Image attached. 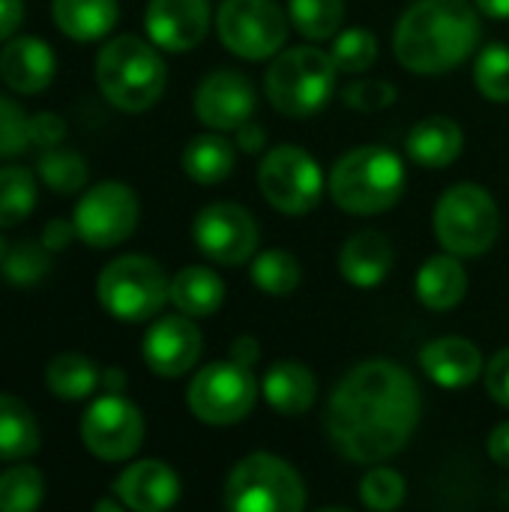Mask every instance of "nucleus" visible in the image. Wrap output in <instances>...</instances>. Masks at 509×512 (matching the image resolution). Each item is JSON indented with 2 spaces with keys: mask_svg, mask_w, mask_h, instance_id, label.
<instances>
[{
  "mask_svg": "<svg viewBox=\"0 0 509 512\" xmlns=\"http://www.w3.org/2000/svg\"><path fill=\"white\" fill-rule=\"evenodd\" d=\"M423 399L414 375L393 360H366L342 375L327 402V435L351 459H393L417 432Z\"/></svg>",
  "mask_w": 509,
  "mask_h": 512,
  "instance_id": "obj_1",
  "label": "nucleus"
},
{
  "mask_svg": "<svg viewBox=\"0 0 509 512\" xmlns=\"http://www.w3.org/2000/svg\"><path fill=\"white\" fill-rule=\"evenodd\" d=\"M480 9L471 0H414L393 33L399 63L417 75L462 66L480 48Z\"/></svg>",
  "mask_w": 509,
  "mask_h": 512,
  "instance_id": "obj_2",
  "label": "nucleus"
},
{
  "mask_svg": "<svg viewBox=\"0 0 509 512\" xmlns=\"http://www.w3.org/2000/svg\"><path fill=\"white\" fill-rule=\"evenodd\" d=\"M330 198L351 216H378L405 192V165L387 147L348 150L327 177Z\"/></svg>",
  "mask_w": 509,
  "mask_h": 512,
  "instance_id": "obj_3",
  "label": "nucleus"
},
{
  "mask_svg": "<svg viewBox=\"0 0 509 512\" xmlns=\"http://www.w3.org/2000/svg\"><path fill=\"white\" fill-rule=\"evenodd\" d=\"M165 60L138 36L111 39L96 57V81L102 96L129 114L147 111L165 93Z\"/></svg>",
  "mask_w": 509,
  "mask_h": 512,
  "instance_id": "obj_4",
  "label": "nucleus"
},
{
  "mask_svg": "<svg viewBox=\"0 0 509 512\" xmlns=\"http://www.w3.org/2000/svg\"><path fill=\"white\" fill-rule=\"evenodd\" d=\"M336 63L315 45L285 48L273 57L264 75V93L270 105L285 117L318 114L336 90Z\"/></svg>",
  "mask_w": 509,
  "mask_h": 512,
  "instance_id": "obj_5",
  "label": "nucleus"
},
{
  "mask_svg": "<svg viewBox=\"0 0 509 512\" xmlns=\"http://www.w3.org/2000/svg\"><path fill=\"white\" fill-rule=\"evenodd\" d=\"M225 507L234 512H300L306 507V486L285 459L252 453L228 474Z\"/></svg>",
  "mask_w": 509,
  "mask_h": 512,
  "instance_id": "obj_6",
  "label": "nucleus"
},
{
  "mask_svg": "<svg viewBox=\"0 0 509 512\" xmlns=\"http://www.w3.org/2000/svg\"><path fill=\"white\" fill-rule=\"evenodd\" d=\"M432 222L438 243L459 258H477L489 252L501 231V213L495 198L474 183H459L447 189L435 207Z\"/></svg>",
  "mask_w": 509,
  "mask_h": 512,
  "instance_id": "obj_7",
  "label": "nucleus"
},
{
  "mask_svg": "<svg viewBox=\"0 0 509 512\" xmlns=\"http://www.w3.org/2000/svg\"><path fill=\"white\" fill-rule=\"evenodd\" d=\"M96 294L111 318L138 324L153 318L171 300V282L156 261L144 255H123L102 270Z\"/></svg>",
  "mask_w": 509,
  "mask_h": 512,
  "instance_id": "obj_8",
  "label": "nucleus"
},
{
  "mask_svg": "<svg viewBox=\"0 0 509 512\" xmlns=\"http://www.w3.org/2000/svg\"><path fill=\"white\" fill-rule=\"evenodd\" d=\"M258 189L285 216H303L318 207L324 192L321 165L297 144H279L258 162Z\"/></svg>",
  "mask_w": 509,
  "mask_h": 512,
  "instance_id": "obj_9",
  "label": "nucleus"
},
{
  "mask_svg": "<svg viewBox=\"0 0 509 512\" xmlns=\"http://www.w3.org/2000/svg\"><path fill=\"white\" fill-rule=\"evenodd\" d=\"M222 45L243 60H267L285 48L288 12L276 0H225L216 12Z\"/></svg>",
  "mask_w": 509,
  "mask_h": 512,
  "instance_id": "obj_10",
  "label": "nucleus"
},
{
  "mask_svg": "<svg viewBox=\"0 0 509 512\" xmlns=\"http://www.w3.org/2000/svg\"><path fill=\"white\" fill-rule=\"evenodd\" d=\"M255 399L258 381L252 369L234 360L204 366L186 390L189 411L207 426H234L246 420L255 408Z\"/></svg>",
  "mask_w": 509,
  "mask_h": 512,
  "instance_id": "obj_11",
  "label": "nucleus"
},
{
  "mask_svg": "<svg viewBox=\"0 0 509 512\" xmlns=\"http://www.w3.org/2000/svg\"><path fill=\"white\" fill-rule=\"evenodd\" d=\"M138 216H141L138 195L129 186L108 180L87 189V195L75 207L72 225L78 231V240H84L87 246L111 249L132 237Z\"/></svg>",
  "mask_w": 509,
  "mask_h": 512,
  "instance_id": "obj_12",
  "label": "nucleus"
},
{
  "mask_svg": "<svg viewBox=\"0 0 509 512\" xmlns=\"http://www.w3.org/2000/svg\"><path fill=\"white\" fill-rule=\"evenodd\" d=\"M258 222L255 216L234 204V201H216L207 204L195 222H192V240L210 261L222 267H237L249 261L258 249Z\"/></svg>",
  "mask_w": 509,
  "mask_h": 512,
  "instance_id": "obj_13",
  "label": "nucleus"
},
{
  "mask_svg": "<svg viewBox=\"0 0 509 512\" xmlns=\"http://www.w3.org/2000/svg\"><path fill=\"white\" fill-rule=\"evenodd\" d=\"M81 441L96 459L123 462L135 456L144 441V417L129 399L108 393L87 408L81 420Z\"/></svg>",
  "mask_w": 509,
  "mask_h": 512,
  "instance_id": "obj_14",
  "label": "nucleus"
},
{
  "mask_svg": "<svg viewBox=\"0 0 509 512\" xmlns=\"http://www.w3.org/2000/svg\"><path fill=\"white\" fill-rule=\"evenodd\" d=\"M195 114L207 129L237 132L255 114V90L249 78L234 69L210 72L195 90Z\"/></svg>",
  "mask_w": 509,
  "mask_h": 512,
  "instance_id": "obj_15",
  "label": "nucleus"
},
{
  "mask_svg": "<svg viewBox=\"0 0 509 512\" xmlns=\"http://www.w3.org/2000/svg\"><path fill=\"white\" fill-rule=\"evenodd\" d=\"M201 357V330L189 315L159 318L144 336V363L159 378H180L195 369Z\"/></svg>",
  "mask_w": 509,
  "mask_h": 512,
  "instance_id": "obj_16",
  "label": "nucleus"
},
{
  "mask_svg": "<svg viewBox=\"0 0 509 512\" xmlns=\"http://www.w3.org/2000/svg\"><path fill=\"white\" fill-rule=\"evenodd\" d=\"M144 27L153 45L165 51L195 48L210 27L207 0H150L144 12Z\"/></svg>",
  "mask_w": 509,
  "mask_h": 512,
  "instance_id": "obj_17",
  "label": "nucleus"
},
{
  "mask_svg": "<svg viewBox=\"0 0 509 512\" xmlns=\"http://www.w3.org/2000/svg\"><path fill=\"white\" fill-rule=\"evenodd\" d=\"M114 492H117L120 504L129 507V510L162 512L177 504V498H180V480H177V474L165 462L144 459V462L129 465L117 477Z\"/></svg>",
  "mask_w": 509,
  "mask_h": 512,
  "instance_id": "obj_18",
  "label": "nucleus"
},
{
  "mask_svg": "<svg viewBox=\"0 0 509 512\" xmlns=\"http://www.w3.org/2000/svg\"><path fill=\"white\" fill-rule=\"evenodd\" d=\"M420 366L435 384H441L447 390L471 387L486 372L480 348L462 336H444V339L429 342L420 351Z\"/></svg>",
  "mask_w": 509,
  "mask_h": 512,
  "instance_id": "obj_19",
  "label": "nucleus"
},
{
  "mask_svg": "<svg viewBox=\"0 0 509 512\" xmlns=\"http://www.w3.org/2000/svg\"><path fill=\"white\" fill-rule=\"evenodd\" d=\"M57 72L54 51L33 36H15L0 51V78L15 93H39L51 84Z\"/></svg>",
  "mask_w": 509,
  "mask_h": 512,
  "instance_id": "obj_20",
  "label": "nucleus"
},
{
  "mask_svg": "<svg viewBox=\"0 0 509 512\" xmlns=\"http://www.w3.org/2000/svg\"><path fill=\"white\" fill-rule=\"evenodd\" d=\"M261 396L282 417H300L315 405L318 381L309 366L297 360H279L267 369L261 381Z\"/></svg>",
  "mask_w": 509,
  "mask_h": 512,
  "instance_id": "obj_21",
  "label": "nucleus"
},
{
  "mask_svg": "<svg viewBox=\"0 0 509 512\" xmlns=\"http://www.w3.org/2000/svg\"><path fill=\"white\" fill-rule=\"evenodd\" d=\"M393 270V246L378 231L354 234L339 252V273L357 288H375Z\"/></svg>",
  "mask_w": 509,
  "mask_h": 512,
  "instance_id": "obj_22",
  "label": "nucleus"
},
{
  "mask_svg": "<svg viewBox=\"0 0 509 512\" xmlns=\"http://www.w3.org/2000/svg\"><path fill=\"white\" fill-rule=\"evenodd\" d=\"M462 147H465L462 126L456 120L444 117V114L420 120L408 132V141H405L408 156L423 168H447V165H453L462 156Z\"/></svg>",
  "mask_w": 509,
  "mask_h": 512,
  "instance_id": "obj_23",
  "label": "nucleus"
},
{
  "mask_svg": "<svg viewBox=\"0 0 509 512\" xmlns=\"http://www.w3.org/2000/svg\"><path fill=\"white\" fill-rule=\"evenodd\" d=\"M468 294V273L459 255H435L417 273V297L432 312H447L459 306Z\"/></svg>",
  "mask_w": 509,
  "mask_h": 512,
  "instance_id": "obj_24",
  "label": "nucleus"
},
{
  "mask_svg": "<svg viewBox=\"0 0 509 512\" xmlns=\"http://www.w3.org/2000/svg\"><path fill=\"white\" fill-rule=\"evenodd\" d=\"M234 165H237V144L228 141L216 129L192 138L183 150V171L189 180H195L201 186H216V183L228 180Z\"/></svg>",
  "mask_w": 509,
  "mask_h": 512,
  "instance_id": "obj_25",
  "label": "nucleus"
},
{
  "mask_svg": "<svg viewBox=\"0 0 509 512\" xmlns=\"http://www.w3.org/2000/svg\"><path fill=\"white\" fill-rule=\"evenodd\" d=\"M57 27L75 42H96L117 24V0H54Z\"/></svg>",
  "mask_w": 509,
  "mask_h": 512,
  "instance_id": "obj_26",
  "label": "nucleus"
},
{
  "mask_svg": "<svg viewBox=\"0 0 509 512\" xmlns=\"http://www.w3.org/2000/svg\"><path fill=\"white\" fill-rule=\"evenodd\" d=\"M171 303L189 318H207L225 303V282L210 267H183L171 279Z\"/></svg>",
  "mask_w": 509,
  "mask_h": 512,
  "instance_id": "obj_27",
  "label": "nucleus"
},
{
  "mask_svg": "<svg viewBox=\"0 0 509 512\" xmlns=\"http://www.w3.org/2000/svg\"><path fill=\"white\" fill-rule=\"evenodd\" d=\"M39 450V426L30 408L0 393V462H18Z\"/></svg>",
  "mask_w": 509,
  "mask_h": 512,
  "instance_id": "obj_28",
  "label": "nucleus"
},
{
  "mask_svg": "<svg viewBox=\"0 0 509 512\" xmlns=\"http://www.w3.org/2000/svg\"><path fill=\"white\" fill-rule=\"evenodd\" d=\"M45 381H48V390L57 399L78 402V399H87L102 384V375H99V369L87 357H81V354H60V357H54L48 363Z\"/></svg>",
  "mask_w": 509,
  "mask_h": 512,
  "instance_id": "obj_29",
  "label": "nucleus"
},
{
  "mask_svg": "<svg viewBox=\"0 0 509 512\" xmlns=\"http://www.w3.org/2000/svg\"><path fill=\"white\" fill-rule=\"evenodd\" d=\"M288 18L300 36L324 42L339 33L345 0H288Z\"/></svg>",
  "mask_w": 509,
  "mask_h": 512,
  "instance_id": "obj_30",
  "label": "nucleus"
},
{
  "mask_svg": "<svg viewBox=\"0 0 509 512\" xmlns=\"http://www.w3.org/2000/svg\"><path fill=\"white\" fill-rule=\"evenodd\" d=\"M36 204V177L30 168H0V228L21 225Z\"/></svg>",
  "mask_w": 509,
  "mask_h": 512,
  "instance_id": "obj_31",
  "label": "nucleus"
},
{
  "mask_svg": "<svg viewBox=\"0 0 509 512\" xmlns=\"http://www.w3.org/2000/svg\"><path fill=\"white\" fill-rule=\"evenodd\" d=\"M303 279L300 261L285 249H267L252 264V282L270 297H288Z\"/></svg>",
  "mask_w": 509,
  "mask_h": 512,
  "instance_id": "obj_32",
  "label": "nucleus"
},
{
  "mask_svg": "<svg viewBox=\"0 0 509 512\" xmlns=\"http://www.w3.org/2000/svg\"><path fill=\"white\" fill-rule=\"evenodd\" d=\"M45 483L30 465H15L0 474V512H27L42 504Z\"/></svg>",
  "mask_w": 509,
  "mask_h": 512,
  "instance_id": "obj_33",
  "label": "nucleus"
},
{
  "mask_svg": "<svg viewBox=\"0 0 509 512\" xmlns=\"http://www.w3.org/2000/svg\"><path fill=\"white\" fill-rule=\"evenodd\" d=\"M330 57L339 72H348V75L366 72L378 57V39L369 27H348L339 36H333Z\"/></svg>",
  "mask_w": 509,
  "mask_h": 512,
  "instance_id": "obj_34",
  "label": "nucleus"
},
{
  "mask_svg": "<svg viewBox=\"0 0 509 512\" xmlns=\"http://www.w3.org/2000/svg\"><path fill=\"white\" fill-rule=\"evenodd\" d=\"M39 177L48 189L69 195L78 192L87 183V165L75 150H57V147H45V153L39 156Z\"/></svg>",
  "mask_w": 509,
  "mask_h": 512,
  "instance_id": "obj_35",
  "label": "nucleus"
},
{
  "mask_svg": "<svg viewBox=\"0 0 509 512\" xmlns=\"http://www.w3.org/2000/svg\"><path fill=\"white\" fill-rule=\"evenodd\" d=\"M474 84L489 102H509V48L501 42L486 45L474 60Z\"/></svg>",
  "mask_w": 509,
  "mask_h": 512,
  "instance_id": "obj_36",
  "label": "nucleus"
},
{
  "mask_svg": "<svg viewBox=\"0 0 509 512\" xmlns=\"http://www.w3.org/2000/svg\"><path fill=\"white\" fill-rule=\"evenodd\" d=\"M0 270L9 285H33L51 270V252L45 249V243L24 240L18 246H9Z\"/></svg>",
  "mask_w": 509,
  "mask_h": 512,
  "instance_id": "obj_37",
  "label": "nucleus"
},
{
  "mask_svg": "<svg viewBox=\"0 0 509 512\" xmlns=\"http://www.w3.org/2000/svg\"><path fill=\"white\" fill-rule=\"evenodd\" d=\"M360 501L375 512L399 510L405 501V477L393 468H372L360 480Z\"/></svg>",
  "mask_w": 509,
  "mask_h": 512,
  "instance_id": "obj_38",
  "label": "nucleus"
},
{
  "mask_svg": "<svg viewBox=\"0 0 509 512\" xmlns=\"http://www.w3.org/2000/svg\"><path fill=\"white\" fill-rule=\"evenodd\" d=\"M30 147V117H24V111L0 96V159H12L21 156Z\"/></svg>",
  "mask_w": 509,
  "mask_h": 512,
  "instance_id": "obj_39",
  "label": "nucleus"
},
{
  "mask_svg": "<svg viewBox=\"0 0 509 512\" xmlns=\"http://www.w3.org/2000/svg\"><path fill=\"white\" fill-rule=\"evenodd\" d=\"M396 87L390 81H381V78H369V81H354L342 99L348 108L354 111H384L396 102Z\"/></svg>",
  "mask_w": 509,
  "mask_h": 512,
  "instance_id": "obj_40",
  "label": "nucleus"
},
{
  "mask_svg": "<svg viewBox=\"0 0 509 512\" xmlns=\"http://www.w3.org/2000/svg\"><path fill=\"white\" fill-rule=\"evenodd\" d=\"M483 375H486V390H489V396H492L498 405L509 408V348L498 351V354L489 360V366H486Z\"/></svg>",
  "mask_w": 509,
  "mask_h": 512,
  "instance_id": "obj_41",
  "label": "nucleus"
},
{
  "mask_svg": "<svg viewBox=\"0 0 509 512\" xmlns=\"http://www.w3.org/2000/svg\"><path fill=\"white\" fill-rule=\"evenodd\" d=\"M66 135V123L57 117V114H36L30 117V144H39V147H57Z\"/></svg>",
  "mask_w": 509,
  "mask_h": 512,
  "instance_id": "obj_42",
  "label": "nucleus"
},
{
  "mask_svg": "<svg viewBox=\"0 0 509 512\" xmlns=\"http://www.w3.org/2000/svg\"><path fill=\"white\" fill-rule=\"evenodd\" d=\"M72 237H78V231H75V225H69V222H63V219L48 222V225H45V231H42V243H45V249H48V252H60V249H66V246L72 243Z\"/></svg>",
  "mask_w": 509,
  "mask_h": 512,
  "instance_id": "obj_43",
  "label": "nucleus"
},
{
  "mask_svg": "<svg viewBox=\"0 0 509 512\" xmlns=\"http://www.w3.org/2000/svg\"><path fill=\"white\" fill-rule=\"evenodd\" d=\"M234 144H237V150H243V153H261V150H264V144H267V132H264L258 123L246 120V123L237 129Z\"/></svg>",
  "mask_w": 509,
  "mask_h": 512,
  "instance_id": "obj_44",
  "label": "nucleus"
},
{
  "mask_svg": "<svg viewBox=\"0 0 509 512\" xmlns=\"http://www.w3.org/2000/svg\"><path fill=\"white\" fill-rule=\"evenodd\" d=\"M24 18V3L21 0H0V42L9 39Z\"/></svg>",
  "mask_w": 509,
  "mask_h": 512,
  "instance_id": "obj_45",
  "label": "nucleus"
},
{
  "mask_svg": "<svg viewBox=\"0 0 509 512\" xmlns=\"http://www.w3.org/2000/svg\"><path fill=\"white\" fill-rule=\"evenodd\" d=\"M489 456H492L495 465L509 468V420L495 426V432L489 435Z\"/></svg>",
  "mask_w": 509,
  "mask_h": 512,
  "instance_id": "obj_46",
  "label": "nucleus"
},
{
  "mask_svg": "<svg viewBox=\"0 0 509 512\" xmlns=\"http://www.w3.org/2000/svg\"><path fill=\"white\" fill-rule=\"evenodd\" d=\"M258 357H261V348H258V339L255 336H240L231 345V360L240 363V366H249L252 369L258 363Z\"/></svg>",
  "mask_w": 509,
  "mask_h": 512,
  "instance_id": "obj_47",
  "label": "nucleus"
},
{
  "mask_svg": "<svg viewBox=\"0 0 509 512\" xmlns=\"http://www.w3.org/2000/svg\"><path fill=\"white\" fill-rule=\"evenodd\" d=\"M474 6L489 18H509V0H474Z\"/></svg>",
  "mask_w": 509,
  "mask_h": 512,
  "instance_id": "obj_48",
  "label": "nucleus"
},
{
  "mask_svg": "<svg viewBox=\"0 0 509 512\" xmlns=\"http://www.w3.org/2000/svg\"><path fill=\"white\" fill-rule=\"evenodd\" d=\"M102 387H105L108 393H123V387H126V375H123L120 369H108V372L102 375Z\"/></svg>",
  "mask_w": 509,
  "mask_h": 512,
  "instance_id": "obj_49",
  "label": "nucleus"
},
{
  "mask_svg": "<svg viewBox=\"0 0 509 512\" xmlns=\"http://www.w3.org/2000/svg\"><path fill=\"white\" fill-rule=\"evenodd\" d=\"M96 510H99V512H120V504H114V501H99V504H96Z\"/></svg>",
  "mask_w": 509,
  "mask_h": 512,
  "instance_id": "obj_50",
  "label": "nucleus"
},
{
  "mask_svg": "<svg viewBox=\"0 0 509 512\" xmlns=\"http://www.w3.org/2000/svg\"><path fill=\"white\" fill-rule=\"evenodd\" d=\"M6 252H9V246H6V240L0 237V264H3V258H6Z\"/></svg>",
  "mask_w": 509,
  "mask_h": 512,
  "instance_id": "obj_51",
  "label": "nucleus"
}]
</instances>
